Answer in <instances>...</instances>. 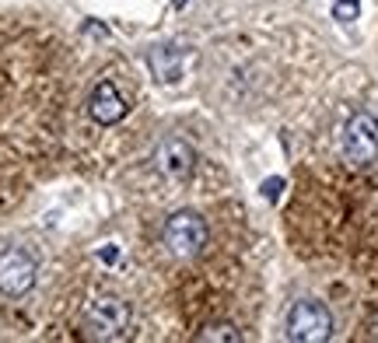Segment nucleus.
<instances>
[{
	"mask_svg": "<svg viewBox=\"0 0 378 343\" xmlns=\"http://www.w3.org/2000/svg\"><path fill=\"white\" fill-rule=\"evenodd\" d=\"M161 235H165V245H169L172 256L193 259L207 245V221L200 214H193V210H179V214H172L165 221V232Z\"/></svg>",
	"mask_w": 378,
	"mask_h": 343,
	"instance_id": "1",
	"label": "nucleus"
},
{
	"mask_svg": "<svg viewBox=\"0 0 378 343\" xmlns=\"http://www.w3.org/2000/svg\"><path fill=\"white\" fill-rule=\"evenodd\" d=\"M333 333V315L330 308L315 302V298H301L291 305L287 312V336L298 343H319V340H330Z\"/></svg>",
	"mask_w": 378,
	"mask_h": 343,
	"instance_id": "2",
	"label": "nucleus"
},
{
	"mask_svg": "<svg viewBox=\"0 0 378 343\" xmlns=\"http://www.w3.org/2000/svg\"><path fill=\"white\" fill-rule=\"evenodd\" d=\"M343 158L350 165H371L378 158V120L371 112H354L343 127Z\"/></svg>",
	"mask_w": 378,
	"mask_h": 343,
	"instance_id": "3",
	"label": "nucleus"
},
{
	"mask_svg": "<svg viewBox=\"0 0 378 343\" xmlns=\"http://www.w3.org/2000/svg\"><path fill=\"white\" fill-rule=\"evenodd\" d=\"M130 326V305L120 295H98L88 305V329L98 340H120Z\"/></svg>",
	"mask_w": 378,
	"mask_h": 343,
	"instance_id": "4",
	"label": "nucleus"
},
{
	"mask_svg": "<svg viewBox=\"0 0 378 343\" xmlns=\"http://www.w3.org/2000/svg\"><path fill=\"white\" fill-rule=\"evenodd\" d=\"M35 259L25 252V249H4L0 252V291H4L8 298H21L32 291L35 284Z\"/></svg>",
	"mask_w": 378,
	"mask_h": 343,
	"instance_id": "5",
	"label": "nucleus"
},
{
	"mask_svg": "<svg viewBox=\"0 0 378 343\" xmlns=\"http://www.w3.org/2000/svg\"><path fill=\"white\" fill-rule=\"evenodd\" d=\"M193 161H196V154H193L189 140H182V137H165V140L154 147V168H158L169 183L189 179Z\"/></svg>",
	"mask_w": 378,
	"mask_h": 343,
	"instance_id": "6",
	"label": "nucleus"
},
{
	"mask_svg": "<svg viewBox=\"0 0 378 343\" xmlns=\"http://www.w3.org/2000/svg\"><path fill=\"white\" fill-rule=\"evenodd\" d=\"M88 112H91V120H95V123L113 127V123L126 120L130 105H126V98L120 95V88H116L113 81H98L95 91H91V98H88Z\"/></svg>",
	"mask_w": 378,
	"mask_h": 343,
	"instance_id": "7",
	"label": "nucleus"
},
{
	"mask_svg": "<svg viewBox=\"0 0 378 343\" xmlns=\"http://www.w3.org/2000/svg\"><path fill=\"white\" fill-rule=\"evenodd\" d=\"M182 60H186V49L182 46H154L151 56H147L154 77L165 81V84H179L182 81Z\"/></svg>",
	"mask_w": 378,
	"mask_h": 343,
	"instance_id": "8",
	"label": "nucleus"
},
{
	"mask_svg": "<svg viewBox=\"0 0 378 343\" xmlns=\"http://www.w3.org/2000/svg\"><path fill=\"white\" fill-rule=\"evenodd\" d=\"M196 340H228V343H238L242 340V333L235 329V326H228V322H221V326H207Z\"/></svg>",
	"mask_w": 378,
	"mask_h": 343,
	"instance_id": "9",
	"label": "nucleus"
},
{
	"mask_svg": "<svg viewBox=\"0 0 378 343\" xmlns=\"http://www.w3.org/2000/svg\"><path fill=\"white\" fill-rule=\"evenodd\" d=\"M357 15H361L357 0H337V4H333V18L337 21H357Z\"/></svg>",
	"mask_w": 378,
	"mask_h": 343,
	"instance_id": "10",
	"label": "nucleus"
},
{
	"mask_svg": "<svg viewBox=\"0 0 378 343\" xmlns=\"http://www.w3.org/2000/svg\"><path fill=\"white\" fill-rule=\"evenodd\" d=\"M281 193H284V179H281V176H274V179H266V183H263V196H266L270 203L281 200Z\"/></svg>",
	"mask_w": 378,
	"mask_h": 343,
	"instance_id": "11",
	"label": "nucleus"
}]
</instances>
